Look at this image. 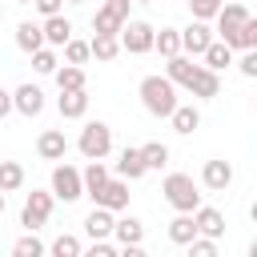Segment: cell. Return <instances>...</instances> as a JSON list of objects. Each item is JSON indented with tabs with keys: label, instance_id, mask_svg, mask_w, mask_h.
<instances>
[{
	"label": "cell",
	"instance_id": "obj_27",
	"mask_svg": "<svg viewBox=\"0 0 257 257\" xmlns=\"http://www.w3.org/2000/svg\"><path fill=\"white\" fill-rule=\"evenodd\" d=\"M88 52H92L96 60H116V56H120V40H116V36H100V32H96V36L88 40Z\"/></svg>",
	"mask_w": 257,
	"mask_h": 257
},
{
	"label": "cell",
	"instance_id": "obj_23",
	"mask_svg": "<svg viewBox=\"0 0 257 257\" xmlns=\"http://www.w3.org/2000/svg\"><path fill=\"white\" fill-rule=\"evenodd\" d=\"M197 237V225H193V213H177L173 221H169V241L173 245H189Z\"/></svg>",
	"mask_w": 257,
	"mask_h": 257
},
{
	"label": "cell",
	"instance_id": "obj_8",
	"mask_svg": "<svg viewBox=\"0 0 257 257\" xmlns=\"http://www.w3.org/2000/svg\"><path fill=\"white\" fill-rule=\"evenodd\" d=\"M52 197H60L64 205H68V201H80V197H84L80 169H72V165H56V169H52Z\"/></svg>",
	"mask_w": 257,
	"mask_h": 257
},
{
	"label": "cell",
	"instance_id": "obj_26",
	"mask_svg": "<svg viewBox=\"0 0 257 257\" xmlns=\"http://www.w3.org/2000/svg\"><path fill=\"white\" fill-rule=\"evenodd\" d=\"M153 48L169 60V56H177L181 52V28H161V32H153Z\"/></svg>",
	"mask_w": 257,
	"mask_h": 257
},
{
	"label": "cell",
	"instance_id": "obj_24",
	"mask_svg": "<svg viewBox=\"0 0 257 257\" xmlns=\"http://www.w3.org/2000/svg\"><path fill=\"white\" fill-rule=\"evenodd\" d=\"M201 56H205V68H213V72H221V68H229V64H233V48H229L225 40H213Z\"/></svg>",
	"mask_w": 257,
	"mask_h": 257
},
{
	"label": "cell",
	"instance_id": "obj_10",
	"mask_svg": "<svg viewBox=\"0 0 257 257\" xmlns=\"http://www.w3.org/2000/svg\"><path fill=\"white\" fill-rule=\"evenodd\" d=\"M209 44H213V28H209L205 20H193L189 28H181V48H185L189 56H201Z\"/></svg>",
	"mask_w": 257,
	"mask_h": 257
},
{
	"label": "cell",
	"instance_id": "obj_36",
	"mask_svg": "<svg viewBox=\"0 0 257 257\" xmlns=\"http://www.w3.org/2000/svg\"><path fill=\"white\" fill-rule=\"evenodd\" d=\"M233 48H257V20L249 16L241 28H237V40H233Z\"/></svg>",
	"mask_w": 257,
	"mask_h": 257
},
{
	"label": "cell",
	"instance_id": "obj_29",
	"mask_svg": "<svg viewBox=\"0 0 257 257\" xmlns=\"http://www.w3.org/2000/svg\"><path fill=\"white\" fill-rule=\"evenodd\" d=\"M52 76H56V88H60V92H64V88H84V68H80V64H64V68H56Z\"/></svg>",
	"mask_w": 257,
	"mask_h": 257
},
{
	"label": "cell",
	"instance_id": "obj_2",
	"mask_svg": "<svg viewBox=\"0 0 257 257\" xmlns=\"http://www.w3.org/2000/svg\"><path fill=\"white\" fill-rule=\"evenodd\" d=\"M161 193H165V201H169L177 213H193V209L201 205V193H197V185H193L189 173H169L165 185H161Z\"/></svg>",
	"mask_w": 257,
	"mask_h": 257
},
{
	"label": "cell",
	"instance_id": "obj_4",
	"mask_svg": "<svg viewBox=\"0 0 257 257\" xmlns=\"http://www.w3.org/2000/svg\"><path fill=\"white\" fill-rule=\"evenodd\" d=\"M153 24L149 20H124L120 24V32H116V40H120V52H133V56H141V52H153Z\"/></svg>",
	"mask_w": 257,
	"mask_h": 257
},
{
	"label": "cell",
	"instance_id": "obj_32",
	"mask_svg": "<svg viewBox=\"0 0 257 257\" xmlns=\"http://www.w3.org/2000/svg\"><path fill=\"white\" fill-rule=\"evenodd\" d=\"M60 48H64V64H84V60L92 56V52H88V40H76V36H68Z\"/></svg>",
	"mask_w": 257,
	"mask_h": 257
},
{
	"label": "cell",
	"instance_id": "obj_37",
	"mask_svg": "<svg viewBox=\"0 0 257 257\" xmlns=\"http://www.w3.org/2000/svg\"><path fill=\"white\" fill-rule=\"evenodd\" d=\"M221 4L225 0H189V12H193V20H213Z\"/></svg>",
	"mask_w": 257,
	"mask_h": 257
},
{
	"label": "cell",
	"instance_id": "obj_40",
	"mask_svg": "<svg viewBox=\"0 0 257 257\" xmlns=\"http://www.w3.org/2000/svg\"><path fill=\"white\" fill-rule=\"evenodd\" d=\"M88 253H92V257H116V245H112V241H108V237H96V241H92V249H88Z\"/></svg>",
	"mask_w": 257,
	"mask_h": 257
},
{
	"label": "cell",
	"instance_id": "obj_46",
	"mask_svg": "<svg viewBox=\"0 0 257 257\" xmlns=\"http://www.w3.org/2000/svg\"><path fill=\"white\" fill-rule=\"evenodd\" d=\"M137 4H153V0H137Z\"/></svg>",
	"mask_w": 257,
	"mask_h": 257
},
{
	"label": "cell",
	"instance_id": "obj_3",
	"mask_svg": "<svg viewBox=\"0 0 257 257\" xmlns=\"http://www.w3.org/2000/svg\"><path fill=\"white\" fill-rule=\"evenodd\" d=\"M76 149L84 153V161H104V157L112 153V128H108L104 120H88V124L80 128Z\"/></svg>",
	"mask_w": 257,
	"mask_h": 257
},
{
	"label": "cell",
	"instance_id": "obj_42",
	"mask_svg": "<svg viewBox=\"0 0 257 257\" xmlns=\"http://www.w3.org/2000/svg\"><path fill=\"white\" fill-rule=\"evenodd\" d=\"M8 112H12V92H4V88H0V120H4Z\"/></svg>",
	"mask_w": 257,
	"mask_h": 257
},
{
	"label": "cell",
	"instance_id": "obj_34",
	"mask_svg": "<svg viewBox=\"0 0 257 257\" xmlns=\"http://www.w3.org/2000/svg\"><path fill=\"white\" fill-rule=\"evenodd\" d=\"M12 253H16V257H40V253H44V241L28 229V237H20V241L12 245Z\"/></svg>",
	"mask_w": 257,
	"mask_h": 257
},
{
	"label": "cell",
	"instance_id": "obj_18",
	"mask_svg": "<svg viewBox=\"0 0 257 257\" xmlns=\"http://www.w3.org/2000/svg\"><path fill=\"white\" fill-rule=\"evenodd\" d=\"M40 32H44V44H52V48H60L68 36H72V20H64L60 12L56 16H44V24H40Z\"/></svg>",
	"mask_w": 257,
	"mask_h": 257
},
{
	"label": "cell",
	"instance_id": "obj_15",
	"mask_svg": "<svg viewBox=\"0 0 257 257\" xmlns=\"http://www.w3.org/2000/svg\"><path fill=\"white\" fill-rule=\"evenodd\" d=\"M36 153H40L44 161H64V153H68L64 133H60V128H44V133L36 137Z\"/></svg>",
	"mask_w": 257,
	"mask_h": 257
},
{
	"label": "cell",
	"instance_id": "obj_43",
	"mask_svg": "<svg viewBox=\"0 0 257 257\" xmlns=\"http://www.w3.org/2000/svg\"><path fill=\"white\" fill-rule=\"evenodd\" d=\"M0 213H4V189H0Z\"/></svg>",
	"mask_w": 257,
	"mask_h": 257
},
{
	"label": "cell",
	"instance_id": "obj_19",
	"mask_svg": "<svg viewBox=\"0 0 257 257\" xmlns=\"http://www.w3.org/2000/svg\"><path fill=\"white\" fill-rule=\"evenodd\" d=\"M169 120H173V128H177L181 137H189V133L201 128V108H197V104H177V108L169 112Z\"/></svg>",
	"mask_w": 257,
	"mask_h": 257
},
{
	"label": "cell",
	"instance_id": "obj_30",
	"mask_svg": "<svg viewBox=\"0 0 257 257\" xmlns=\"http://www.w3.org/2000/svg\"><path fill=\"white\" fill-rule=\"evenodd\" d=\"M141 161H145V169H165L169 165V149L161 141H149V145H141Z\"/></svg>",
	"mask_w": 257,
	"mask_h": 257
},
{
	"label": "cell",
	"instance_id": "obj_25",
	"mask_svg": "<svg viewBox=\"0 0 257 257\" xmlns=\"http://www.w3.org/2000/svg\"><path fill=\"white\" fill-rule=\"evenodd\" d=\"M40 44H44V32H40V24L24 20V24L16 28V48H20V52H36Z\"/></svg>",
	"mask_w": 257,
	"mask_h": 257
},
{
	"label": "cell",
	"instance_id": "obj_47",
	"mask_svg": "<svg viewBox=\"0 0 257 257\" xmlns=\"http://www.w3.org/2000/svg\"><path fill=\"white\" fill-rule=\"evenodd\" d=\"M0 24H4V8H0Z\"/></svg>",
	"mask_w": 257,
	"mask_h": 257
},
{
	"label": "cell",
	"instance_id": "obj_7",
	"mask_svg": "<svg viewBox=\"0 0 257 257\" xmlns=\"http://www.w3.org/2000/svg\"><path fill=\"white\" fill-rule=\"evenodd\" d=\"M249 16H253V12H249L245 4H221V8H217V16H213V20H217V36H221V40L233 48V40H237V28H241Z\"/></svg>",
	"mask_w": 257,
	"mask_h": 257
},
{
	"label": "cell",
	"instance_id": "obj_9",
	"mask_svg": "<svg viewBox=\"0 0 257 257\" xmlns=\"http://www.w3.org/2000/svg\"><path fill=\"white\" fill-rule=\"evenodd\" d=\"M92 205H104V209H112V213H120V209H128V181L120 177V181H104L96 193H92Z\"/></svg>",
	"mask_w": 257,
	"mask_h": 257
},
{
	"label": "cell",
	"instance_id": "obj_11",
	"mask_svg": "<svg viewBox=\"0 0 257 257\" xmlns=\"http://www.w3.org/2000/svg\"><path fill=\"white\" fill-rule=\"evenodd\" d=\"M12 108H16L20 116H40V112H44V92H40L36 84H20V88L12 92Z\"/></svg>",
	"mask_w": 257,
	"mask_h": 257
},
{
	"label": "cell",
	"instance_id": "obj_5",
	"mask_svg": "<svg viewBox=\"0 0 257 257\" xmlns=\"http://www.w3.org/2000/svg\"><path fill=\"white\" fill-rule=\"evenodd\" d=\"M128 4H133V0H108V4H100L96 16H92V32H100V36H116L120 24L128 20Z\"/></svg>",
	"mask_w": 257,
	"mask_h": 257
},
{
	"label": "cell",
	"instance_id": "obj_35",
	"mask_svg": "<svg viewBox=\"0 0 257 257\" xmlns=\"http://www.w3.org/2000/svg\"><path fill=\"white\" fill-rule=\"evenodd\" d=\"M80 249H84V245H80L72 233H60V237L52 241V253H56V257H80Z\"/></svg>",
	"mask_w": 257,
	"mask_h": 257
},
{
	"label": "cell",
	"instance_id": "obj_31",
	"mask_svg": "<svg viewBox=\"0 0 257 257\" xmlns=\"http://www.w3.org/2000/svg\"><path fill=\"white\" fill-rule=\"evenodd\" d=\"M20 185H24V169L16 161H0V189L4 193H16Z\"/></svg>",
	"mask_w": 257,
	"mask_h": 257
},
{
	"label": "cell",
	"instance_id": "obj_13",
	"mask_svg": "<svg viewBox=\"0 0 257 257\" xmlns=\"http://www.w3.org/2000/svg\"><path fill=\"white\" fill-rule=\"evenodd\" d=\"M201 181H205V189H213V193H225V189L233 185V165H229V161H205V169H201Z\"/></svg>",
	"mask_w": 257,
	"mask_h": 257
},
{
	"label": "cell",
	"instance_id": "obj_45",
	"mask_svg": "<svg viewBox=\"0 0 257 257\" xmlns=\"http://www.w3.org/2000/svg\"><path fill=\"white\" fill-rule=\"evenodd\" d=\"M68 4H84V0H68Z\"/></svg>",
	"mask_w": 257,
	"mask_h": 257
},
{
	"label": "cell",
	"instance_id": "obj_48",
	"mask_svg": "<svg viewBox=\"0 0 257 257\" xmlns=\"http://www.w3.org/2000/svg\"><path fill=\"white\" fill-rule=\"evenodd\" d=\"M100 4H108V0H100Z\"/></svg>",
	"mask_w": 257,
	"mask_h": 257
},
{
	"label": "cell",
	"instance_id": "obj_12",
	"mask_svg": "<svg viewBox=\"0 0 257 257\" xmlns=\"http://www.w3.org/2000/svg\"><path fill=\"white\" fill-rule=\"evenodd\" d=\"M56 108H60L64 120H80V116L88 112V92H84V88H64V92L56 96Z\"/></svg>",
	"mask_w": 257,
	"mask_h": 257
},
{
	"label": "cell",
	"instance_id": "obj_39",
	"mask_svg": "<svg viewBox=\"0 0 257 257\" xmlns=\"http://www.w3.org/2000/svg\"><path fill=\"white\" fill-rule=\"evenodd\" d=\"M237 68H241V76H249V80H253V76H257V48H245V52H241V60H237Z\"/></svg>",
	"mask_w": 257,
	"mask_h": 257
},
{
	"label": "cell",
	"instance_id": "obj_41",
	"mask_svg": "<svg viewBox=\"0 0 257 257\" xmlns=\"http://www.w3.org/2000/svg\"><path fill=\"white\" fill-rule=\"evenodd\" d=\"M32 4H36V12H40V16H56L64 0H32Z\"/></svg>",
	"mask_w": 257,
	"mask_h": 257
},
{
	"label": "cell",
	"instance_id": "obj_17",
	"mask_svg": "<svg viewBox=\"0 0 257 257\" xmlns=\"http://www.w3.org/2000/svg\"><path fill=\"white\" fill-rule=\"evenodd\" d=\"M112 209H104V205H92V213L84 217V233L96 241V237H112Z\"/></svg>",
	"mask_w": 257,
	"mask_h": 257
},
{
	"label": "cell",
	"instance_id": "obj_6",
	"mask_svg": "<svg viewBox=\"0 0 257 257\" xmlns=\"http://www.w3.org/2000/svg\"><path fill=\"white\" fill-rule=\"evenodd\" d=\"M48 217H52V193H40V189H32V193L24 197V209H20V225L36 233V229H40Z\"/></svg>",
	"mask_w": 257,
	"mask_h": 257
},
{
	"label": "cell",
	"instance_id": "obj_44",
	"mask_svg": "<svg viewBox=\"0 0 257 257\" xmlns=\"http://www.w3.org/2000/svg\"><path fill=\"white\" fill-rule=\"evenodd\" d=\"M16 4H32V0H16Z\"/></svg>",
	"mask_w": 257,
	"mask_h": 257
},
{
	"label": "cell",
	"instance_id": "obj_1",
	"mask_svg": "<svg viewBox=\"0 0 257 257\" xmlns=\"http://www.w3.org/2000/svg\"><path fill=\"white\" fill-rule=\"evenodd\" d=\"M141 104L153 112V116H169L181 100H177V84L169 76H145L141 80Z\"/></svg>",
	"mask_w": 257,
	"mask_h": 257
},
{
	"label": "cell",
	"instance_id": "obj_14",
	"mask_svg": "<svg viewBox=\"0 0 257 257\" xmlns=\"http://www.w3.org/2000/svg\"><path fill=\"white\" fill-rule=\"evenodd\" d=\"M197 72H201V64H193L189 56H181V52H177V56H169V68H165V76H169L177 88H189V84L197 80Z\"/></svg>",
	"mask_w": 257,
	"mask_h": 257
},
{
	"label": "cell",
	"instance_id": "obj_21",
	"mask_svg": "<svg viewBox=\"0 0 257 257\" xmlns=\"http://www.w3.org/2000/svg\"><path fill=\"white\" fill-rule=\"evenodd\" d=\"M189 92H193V96H201V100H213V96L221 92V80H217V72L201 64V72H197V80L189 84Z\"/></svg>",
	"mask_w": 257,
	"mask_h": 257
},
{
	"label": "cell",
	"instance_id": "obj_33",
	"mask_svg": "<svg viewBox=\"0 0 257 257\" xmlns=\"http://www.w3.org/2000/svg\"><path fill=\"white\" fill-rule=\"evenodd\" d=\"M28 56H32V68H36L40 76H52V72H56V64H60V60H56V52H52V48H44V44H40L36 52H28Z\"/></svg>",
	"mask_w": 257,
	"mask_h": 257
},
{
	"label": "cell",
	"instance_id": "obj_38",
	"mask_svg": "<svg viewBox=\"0 0 257 257\" xmlns=\"http://www.w3.org/2000/svg\"><path fill=\"white\" fill-rule=\"evenodd\" d=\"M189 257H217V241H213V237H201V233H197V237L189 241Z\"/></svg>",
	"mask_w": 257,
	"mask_h": 257
},
{
	"label": "cell",
	"instance_id": "obj_22",
	"mask_svg": "<svg viewBox=\"0 0 257 257\" xmlns=\"http://www.w3.org/2000/svg\"><path fill=\"white\" fill-rule=\"evenodd\" d=\"M116 173L124 177V181H141L149 169H145V161H141V149H124L120 153V161H116Z\"/></svg>",
	"mask_w": 257,
	"mask_h": 257
},
{
	"label": "cell",
	"instance_id": "obj_28",
	"mask_svg": "<svg viewBox=\"0 0 257 257\" xmlns=\"http://www.w3.org/2000/svg\"><path fill=\"white\" fill-rule=\"evenodd\" d=\"M108 181V169H104V161H88V169L80 173V185H84V197H92L100 185Z\"/></svg>",
	"mask_w": 257,
	"mask_h": 257
},
{
	"label": "cell",
	"instance_id": "obj_20",
	"mask_svg": "<svg viewBox=\"0 0 257 257\" xmlns=\"http://www.w3.org/2000/svg\"><path fill=\"white\" fill-rule=\"evenodd\" d=\"M112 237H116L120 245H141V241H145V225H141L137 217H116V221H112Z\"/></svg>",
	"mask_w": 257,
	"mask_h": 257
},
{
	"label": "cell",
	"instance_id": "obj_16",
	"mask_svg": "<svg viewBox=\"0 0 257 257\" xmlns=\"http://www.w3.org/2000/svg\"><path fill=\"white\" fill-rule=\"evenodd\" d=\"M193 225H197L201 237H213V241L225 233V217H221L217 209H209V205H197V209H193Z\"/></svg>",
	"mask_w": 257,
	"mask_h": 257
}]
</instances>
